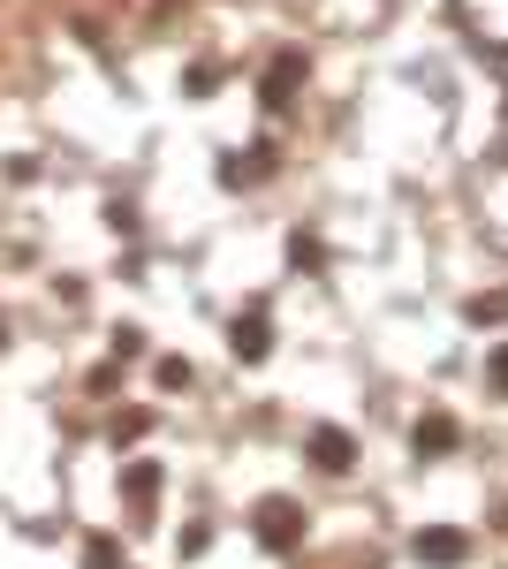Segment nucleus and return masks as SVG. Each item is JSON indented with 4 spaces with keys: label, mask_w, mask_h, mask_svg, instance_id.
<instances>
[{
    "label": "nucleus",
    "mask_w": 508,
    "mask_h": 569,
    "mask_svg": "<svg viewBox=\"0 0 508 569\" xmlns=\"http://www.w3.org/2000/svg\"><path fill=\"white\" fill-rule=\"evenodd\" d=\"M258 539H266V547H297V539H303V509L266 501V509H258Z\"/></svg>",
    "instance_id": "obj_1"
},
{
    "label": "nucleus",
    "mask_w": 508,
    "mask_h": 569,
    "mask_svg": "<svg viewBox=\"0 0 508 569\" xmlns=\"http://www.w3.org/2000/svg\"><path fill=\"white\" fill-rule=\"evenodd\" d=\"M228 342H236V357H243V365H258V357L273 350V335H266V311H243V319L228 327Z\"/></svg>",
    "instance_id": "obj_2"
},
{
    "label": "nucleus",
    "mask_w": 508,
    "mask_h": 569,
    "mask_svg": "<svg viewBox=\"0 0 508 569\" xmlns=\"http://www.w3.org/2000/svg\"><path fill=\"white\" fill-rule=\"evenodd\" d=\"M349 456H357V448H349L341 426H319V433H311V463H319V471H349Z\"/></svg>",
    "instance_id": "obj_3"
},
{
    "label": "nucleus",
    "mask_w": 508,
    "mask_h": 569,
    "mask_svg": "<svg viewBox=\"0 0 508 569\" xmlns=\"http://www.w3.org/2000/svg\"><path fill=\"white\" fill-rule=\"evenodd\" d=\"M418 456H448V448H456V418H440V410H432V418H418Z\"/></svg>",
    "instance_id": "obj_4"
},
{
    "label": "nucleus",
    "mask_w": 508,
    "mask_h": 569,
    "mask_svg": "<svg viewBox=\"0 0 508 569\" xmlns=\"http://www.w3.org/2000/svg\"><path fill=\"white\" fill-rule=\"evenodd\" d=\"M464 531H418V562H464Z\"/></svg>",
    "instance_id": "obj_5"
},
{
    "label": "nucleus",
    "mask_w": 508,
    "mask_h": 569,
    "mask_svg": "<svg viewBox=\"0 0 508 569\" xmlns=\"http://www.w3.org/2000/svg\"><path fill=\"white\" fill-rule=\"evenodd\" d=\"M297 77H303V61H297V53H281V61H273V77H266V99L281 107V99L297 91Z\"/></svg>",
    "instance_id": "obj_6"
},
{
    "label": "nucleus",
    "mask_w": 508,
    "mask_h": 569,
    "mask_svg": "<svg viewBox=\"0 0 508 569\" xmlns=\"http://www.w3.org/2000/svg\"><path fill=\"white\" fill-rule=\"evenodd\" d=\"M129 493H137V501H152V493H160V471H152V463H137V471H129Z\"/></svg>",
    "instance_id": "obj_7"
},
{
    "label": "nucleus",
    "mask_w": 508,
    "mask_h": 569,
    "mask_svg": "<svg viewBox=\"0 0 508 569\" xmlns=\"http://www.w3.org/2000/svg\"><path fill=\"white\" fill-rule=\"evenodd\" d=\"M494 388L508 395V350H494Z\"/></svg>",
    "instance_id": "obj_8"
}]
</instances>
